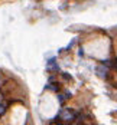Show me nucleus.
I'll list each match as a JSON object with an SVG mask.
<instances>
[{"instance_id": "nucleus-1", "label": "nucleus", "mask_w": 117, "mask_h": 125, "mask_svg": "<svg viewBox=\"0 0 117 125\" xmlns=\"http://www.w3.org/2000/svg\"><path fill=\"white\" fill-rule=\"evenodd\" d=\"M17 89H19V83L14 79H7L0 86V94L7 101H10L13 98H17Z\"/></svg>"}, {"instance_id": "nucleus-2", "label": "nucleus", "mask_w": 117, "mask_h": 125, "mask_svg": "<svg viewBox=\"0 0 117 125\" xmlns=\"http://www.w3.org/2000/svg\"><path fill=\"white\" fill-rule=\"evenodd\" d=\"M78 114L75 111H72L71 108H62L61 112H59V119L62 121V124H71V122H75Z\"/></svg>"}, {"instance_id": "nucleus-3", "label": "nucleus", "mask_w": 117, "mask_h": 125, "mask_svg": "<svg viewBox=\"0 0 117 125\" xmlns=\"http://www.w3.org/2000/svg\"><path fill=\"white\" fill-rule=\"evenodd\" d=\"M95 72H97V75L100 76L101 79H107L108 78V68L105 65H98L97 69H95Z\"/></svg>"}, {"instance_id": "nucleus-4", "label": "nucleus", "mask_w": 117, "mask_h": 125, "mask_svg": "<svg viewBox=\"0 0 117 125\" xmlns=\"http://www.w3.org/2000/svg\"><path fill=\"white\" fill-rule=\"evenodd\" d=\"M46 89H49L52 92H59V91L62 89V85H61L59 82H56V81H51V83L46 86Z\"/></svg>"}, {"instance_id": "nucleus-5", "label": "nucleus", "mask_w": 117, "mask_h": 125, "mask_svg": "<svg viewBox=\"0 0 117 125\" xmlns=\"http://www.w3.org/2000/svg\"><path fill=\"white\" fill-rule=\"evenodd\" d=\"M59 75H61V78H62V79H65V81H68V82H71V81H72V76L69 75L68 72H61Z\"/></svg>"}, {"instance_id": "nucleus-6", "label": "nucleus", "mask_w": 117, "mask_h": 125, "mask_svg": "<svg viewBox=\"0 0 117 125\" xmlns=\"http://www.w3.org/2000/svg\"><path fill=\"white\" fill-rule=\"evenodd\" d=\"M14 0H0V4H3V3H12Z\"/></svg>"}, {"instance_id": "nucleus-7", "label": "nucleus", "mask_w": 117, "mask_h": 125, "mask_svg": "<svg viewBox=\"0 0 117 125\" xmlns=\"http://www.w3.org/2000/svg\"><path fill=\"white\" fill-rule=\"evenodd\" d=\"M113 69H114V71L117 72V59L114 61V63H113Z\"/></svg>"}]
</instances>
